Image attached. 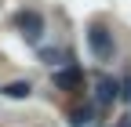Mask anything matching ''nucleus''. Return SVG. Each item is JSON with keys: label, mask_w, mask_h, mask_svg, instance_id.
<instances>
[{"label": "nucleus", "mask_w": 131, "mask_h": 127, "mask_svg": "<svg viewBox=\"0 0 131 127\" xmlns=\"http://www.w3.org/2000/svg\"><path fill=\"white\" fill-rule=\"evenodd\" d=\"M15 26H18V33H22L26 44H40L44 40V15L40 11H18Z\"/></svg>", "instance_id": "nucleus-1"}, {"label": "nucleus", "mask_w": 131, "mask_h": 127, "mask_svg": "<svg viewBox=\"0 0 131 127\" xmlns=\"http://www.w3.org/2000/svg\"><path fill=\"white\" fill-rule=\"evenodd\" d=\"M124 98H127V102H131V80H127V91H124Z\"/></svg>", "instance_id": "nucleus-8"}, {"label": "nucleus", "mask_w": 131, "mask_h": 127, "mask_svg": "<svg viewBox=\"0 0 131 127\" xmlns=\"http://www.w3.org/2000/svg\"><path fill=\"white\" fill-rule=\"evenodd\" d=\"M40 58L47 62V66H55V62L62 58V51H51V47H44V51H40Z\"/></svg>", "instance_id": "nucleus-7"}, {"label": "nucleus", "mask_w": 131, "mask_h": 127, "mask_svg": "<svg viewBox=\"0 0 131 127\" xmlns=\"http://www.w3.org/2000/svg\"><path fill=\"white\" fill-rule=\"evenodd\" d=\"M117 98H120V84L113 80V76H102V80H98V105H109Z\"/></svg>", "instance_id": "nucleus-4"}, {"label": "nucleus", "mask_w": 131, "mask_h": 127, "mask_svg": "<svg viewBox=\"0 0 131 127\" xmlns=\"http://www.w3.org/2000/svg\"><path fill=\"white\" fill-rule=\"evenodd\" d=\"M29 80H15V84H7L4 91H0V94H4V98H15V102H18V98H29Z\"/></svg>", "instance_id": "nucleus-5"}, {"label": "nucleus", "mask_w": 131, "mask_h": 127, "mask_svg": "<svg viewBox=\"0 0 131 127\" xmlns=\"http://www.w3.org/2000/svg\"><path fill=\"white\" fill-rule=\"evenodd\" d=\"M55 87H62V91H80V87H84V69H77V66L58 69V73H55Z\"/></svg>", "instance_id": "nucleus-3"}, {"label": "nucleus", "mask_w": 131, "mask_h": 127, "mask_svg": "<svg viewBox=\"0 0 131 127\" xmlns=\"http://www.w3.org/2000/svg\"><path fill=\"white\" fill-rule=\"evenodd\" d=\"M88 47L95 51V58H98V62H109V58H113V51H117V47H113V33H109L106 26H98V22L88 29Z\"/></svg>", "instance_id": "nucleus-2"}, {"label": "nucleus", "mask_w": 131, "mask_h": 127, "mask_svg": "<svg viewBox=\"0 0 131 127\" xmlns=\"http://www.w3.org/2000/svg\"><path fill=\"white\" fill-rule=\"evenodd\" d=\"M88 120H91V109H77V113L69 116V123H73V127H84Z\"/></svg>", "instance_id": "nucleus-6"}]
</instances>
